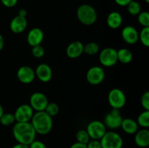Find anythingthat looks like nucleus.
Instances as JSON below:
<instances>
[{
  "label": "nucleus",
  "mask_w": 149,
  "mask_h": 148,
  "mask_svg": "<svg viewBox=\"0 0 149 148\" xmlns=\"http://www.w3.org/2000/svg\"><path fill=\"white\" fill-rule=\"evenodd\" d=\"M99 60L105 67H112L118 62L117 50L111 47L103 49L99 55Z\"/></svg>",
  "instance_id": "nucleus-7"
},
{
  "label": "nucleus",
  "mask_w": 149,
  "mask_h": 148,
  "mask_svg": "<svg viewBox=\"0 0 149 148\" xmlns=\"http://www.w3.org/2000/svg\"><path fill=\"white\" fill-rule=\"evenodd\" d=\"M122 22H123V18L122 15L116 11L109 13L106 20L107 25L112 29L119 28L122 26Z\"/></svg>",
  "instance_id": "nucleus-19"
},
{
  "label": "nucleus",
  "mask_w": 149,
  "mask_h": 148,
  "mask_svg": "<svg viewBox=\"0 0 149 148\" xmlns=\"http://www.w3.org/2000/svg\"><path fill=\"white\" fill-rule=\"evenodd\" d=\"M139 40L143 46H149V27H144L139 33Z\"/></svg>",
  "instance_id": "nucleus-25"
},
{
  "label": "nucleus",
  "mask_w": 149,
  "mask_h": 148,
  "mask_svg": "<svg viewBox=\"0 0 149 148\" xmlns=\"http://www.w3.org/2000/svg\"><path fill=\"white\" fill-rule=\"evenodd\" d=\"M15 121V119L14 114L10 113H4L0 118V123L3 126H10Z\"/></svg>",
  "instance_id": "nucleus-27"
},
{
  "label": "nucleus",
  "mask_w": 149,
  "mask_h": 148,
  "mask_svg": "<svg viewBox=\"0 0 149 148\" xmlns=\"http://www.w3.org/2000/svg\"><path fill=\"white\" fill-rule=\"evenodd\" d=\"M122 36L126 43L134 44L139 40V33L132 26H125L122 30Z\"/></svg>",
  "instance_id": "nucleus-15"
},
{
  "label": "nucleus",
  "mask_w": 149,
  "mask_h": 148,
  "mask_svg": "<svg viewBox=\"0 0 149 148\" xmlns=\"http://www.w3.org/2000/svg\"><path fill=\"white\" fill-rule=\"evenodd\" d=\"M138 20L143 27H149V13L146 11L141 12L138 15Z\"/></svg>",
  "instance_id": "nucleus-29"
},
{
  "label": "nucleus",
  "mask_w": 149,
  "mask_h": 148,
  "mask_svg": "<svg viewBox=\"0 0 149 148\" xmlns=\"http://www.w3.org/2000/svg\"><path fill=\"white\" fill-rule=\"evenodd\" d=\"M76 138H77V142H80V143L85 144V145H87L89 141L90 140V137L89 136L88 133L84 129L79 130L77 131V134H76Z\"/></svg>",
  "instance_id": "nucleus-26"
},
{
  "label": "nucleus",
  "mask_w": 149,
  "mask_h": 148,
  "mask_svg": "<svg viewBox=\"0 0 149 148\" xmlns=\"http://www.w3.org/2000/svg\"><path fill=\"white\" fill-rule=\"evenodd\" d=\"M29 148H47L44 142L39 140H34L29 145Z\"/></svg>",
  "instance_id": "nucleus-33"
},
{
  "label": "nucleus",
  "mask_w": 149,
  "mask_h": 148,
  "mask_svg": "<svg viewBox=\"0 0 149 148\" xmlns=\"http://www.w3.org/2000/svg\"><path fill=\"white\" fill-rule=\"evenodd\" d=\"M87 148H102L101 144H100V140L97 139H92L89 141L88 143L87 144Z\"/></svg>",
  "instance_id": "nucleus-32"
},
{
  "label": "nucleus",
  "mask_w": 149,
  "mask_h": 148,
  "mask_svg": "<svg viewBox=\"0 0 149 148\" xmlns=\"http://www.w3.org/2000/svg\"><path fill=\"white\" fill-rule=\"evenodd\" d=\"M128 12L132 15H138L141 12V6L139 2L135 0H132L129 4H127Z\"/></svg>",
  "instance_id": "nucleus-24"
},
{
  "label": "nucleus",
  "mask_w": 149,
  "mask_h": 148,
  "mask_svg": "<svg viewBox=\"0 0 149 148\" xmlns=\"http://www.w3.org/2000/svg\"><path fill=\"white\" fill-rule=\"evenodd\" d=\"M35 76V71L27 65L20 67L17 71V79L23 84H31L33 81Z\"/></svg>",
  "instance_id": "nucleus-12"
},
{
  "label": "nucleus",
  "mask_w": 149,
  "mask_h": 148,
  "mask_svg": "<svg viewBox=\"0 0 149 148\" xmlns=\"http://www.w3.org/2000/svg\"><path fill=\"white\" fill-rule=\"evenodd\" d=\"M27 14H28L27 11H26L25 9H20V10H19L18 15L22 16V17H26V16H27Z\"/></svg>",
  "instance_id": "nucleus-37"
},
{
  "label": "nucleus",
  "mask_w": 149,
  "mask_h": 148,
  "mask_svg": "<svg viewBox=\"0 0 149 148\" xmlns=\"http://www.w3.org/2000/svg\"><path fill=\"white\" fill-rule=\"evenodd\" d=\"M141 103L145 110H149V91L143 93L141 99Z\"/></svg>",
  "instance_id": "nucleus-31"
},
{
  "label": "nucleus",
  "mask_w": 149,
  "mask_h": 148,
  "mask_svg": "<svg viewBox=\"0 0 149 148\" xmlns=\"http://www.w3.org/2000/svg\"><path fill=\"white\" fill-rule=\"evenodd\" d=\"M12 148H29V145H23V144L17 143L16 145H15Z\"/></svg>",
  "instance_id": "nucleus-38"
},
{
  "label": "nucleus",
  "mask_w": 149,
  "mask_h": 148,
  "mask_svg": "<svg viewBox=\"0 0 149 148\" xmlns=\"http://www.w3.org/2000/svg\"><path fill=\"white\" fill-rule=\"evenodd\" d=\"M13 134L17 143L29 145L35 140L36 133L31 122H16L13 128Z\"/></svg>",
  "instance_id": "nucleus-1"
},
{
  "label": "nucleus",
  "mask_w": 149,
  "mask_h": 148,
  "mask_svg": "<svg viewBox=\"0 0 149 148\" xmlns=\"http://www.w3.org/2000/svg\"><path fill=\"white\" fill-rule=\"evenodd\" d=\"M135 142L137 146L141 148H146L149 146V130L143 129L135 133Z\"/></svg>",
  "instance_id": "nucleus-18"
},
{
  "label": "nucleus",
  "mask_w": 149,
  "mask_h": 148,
  "mask_svg": "<svg viewBox=\"0 0 149 148\" xmlns=\"http://www.w3.org/2000/svg\"><path fill=\"white\" fill-rule=\"evenodd\" d=\"M138 126L143 129H148L149 127V110H144L138 117Z\"/></svg>",
  "instance_id": "nucleus-22"
},
{
  "label": "nucleus",
  "mask_w": 149,
  "mask_h": 148,
  "mask_svg": "<svg viewBox=\"0 0 149 148\" xmlns=\"http://www.w3.org/2000/svg\"><path fill=\"white\" fill-rule=\"evenodd\" d=\"M102 148H122L123 139L118 133L114 131H106L100 139Z\"/></svg>",
  "instance_id": "nucleus-4"
},
{
  "label": "nucleus",
  "mask_w": 149,
  "mask_h": 148,
  "mask_svg": "<svg viewBox=\"0 0 149 148\" xmlns=\"http://www.w3.org/2000/svg\"><path fill=\"white\" fill-rule=\"evenodd\" d=\"M123 118L121 115L120 110L118 109H113L111 111L106 115L104 122L106 127L111 129H116L121 127Z\"/></svg>",
  "instance_id": "nucleus-8"
},
{
  "label": "nucleus",
  "mask_w": 149,
  "mask_h": 148,
  "mask_svg": "<svg viewBox=\"0 0 149 148\" xmlns=\"http://www.w3.org/2000/svg\"><path fill=\"white\" fill-rule=\"evenodd\" d=\"M86 131L91 139L100 140L106 133V127L104 123L100 120H93L88 125Z\"/></svg>",
  "instance_id": "nucleus-6"
},
{
  "label": "nucleus",
  "mask_w": 149,
  "mask_h": 148,
  "mask_svg": "<svg viewBox=\"0 0 149 148\" xmlns=\"http://www.w3.org/2000/svg\"><path fill=\"white\" fill-rule=\"evenodd\" d=\"M44 39V32L39 28L31 29L27 35V41L31 46L40 45Z\"/></svg>",
  "instance_id": "nucleus-16"
},
{
  "label": "nucleus",
  "mask_w": 149,
  "mask_h": 148,
  "mask_svg": "<svg viewBox=\"0 0 149 148\" xmlns=\"http://www.w3.org/2000/svg\"><path fill=\"white\" fill-rule=\"evenodd\" d=\"M31 53L34 57L41 58L45 55V49L41 44L36 45V46H32Z\"/></svg>",
  "instance_id": "nucleus-30"
},
{
  "label": "nucleus",
  "mask_w": 149,
  "mask_h": 148,
  "mask_svg": "<svg viewBox=\"0 0 149 148\" xmlns=\"http://www.w3.org/2000/svg\"><path fill=\"white\" fill-rule=\"evenodd\" d=\"M59 106L55 102H48L45 111L51 117L55 116L59 113Z\"/></svg>",
  "instance_id": "nucleus-28"
},
{
  "label": "nucleus",
  "mask_w": 149,
  "mask_h": 148,
  "mask_svg": "<svg viewBox=\"0 0 149 148\" xmlns=\"http://www.w3.org/2000/svg\"><path fill=\"white\" fill-rule=\"evenodd\" d=\"M144 1H145L146 3H149V0H144Z\"/></svg>",
  "instance_id": "nucleus-41"
},
{
  "label": "nucleus",
  "mask_w": 149,
  "mask_h": 148,
  "mask_svg": "<svg viewBox=\"0 0 149 148\" xmlns=\"http://www.w3.org/2000/svg\"><path fill=\"white\" fill-rule=\"evenodd\" d=\"M33 115V110L30 104H23L16 109L14 113L16 122H30Z\"/></svg>",
  "instance_id": "nucleus-10"
},
{
  "label": "nucleus",
  "mask_w": 149,
  "mask_h": 148,
  "mask_svg": "<svg viewBox=\"0 0 149 148\" xmlns=\"http://www.w3.org/2000/svg\"><path fill=\"white\" fill-rule=\"evenodd\" d=\"M121 128L128 134H135L138 131V124L136 120L132 118H125L122 120Z\"/></svg>",
  "instance_id": "nucleus-20"
},
{
  "label": "nucleus",
  "mask_w": 149,
  "mask_h": 148,
  "mask_svg": "<svg viewBox=\"0 0 149 148\" xmlns=\"http://www.w3.org/2000/svg\"><path fill=\"white\" fill-rule=\"evenodd\" d=\"M84 52V44L81 41H75L69 44L66 48L67 56L71 59L78 58Z\"/></svg>",
  "instance_id": "nucleus-17"
},
{
  "label": "nucleus",
  "mask_w": 149,
  "mask_h": 148,
  "mask_svg": "<svg viewBox=\"0 0 149 148\" xmlns=\"http://www.w3.org/2000/svg\"><path fill=\"white\" fill-rule=\"evenodd\" d=\"M108 100L112 108L119 110L126 104V95L120 89L115 88L109 91Z\"/></svg>",
  "instance_id": "nucleus-5"
},
{
  "label": "nucleus",
  "mask_w": 149,
  "mask_h": 148,
  "mask_svg": "<svg viewBox=\"0 0 149 148\" xmlns=\"http://www.w3.org/2000/svg\"><path fill=\"white\" fill-rule=\"evenodd\" d=\"M117 58L118 61L123 64H128L132 60L133 55L132 52L126 48H122V49L117 50Z\"/></svg>",
  "instance_id": "nucleus-21"
},
{
  "label": "nucleus",
  "mask_w": 149,
  "mask_h": 148,
  "mask_svg": "<svg viewBox=\"0 0 149 148\" xmlns=\"http://www.w3.org/2000/svg\"><path fill=\"white\" fill-rule=\"evenodd\" d=\"M4 38H3L2 35L0 34V51L4 48Z\"/></svg>",
  "instance_id": "nucleus-39"
},
{
  "label": "nucleus",
  "mask_w": 149,
  "mask_h": 148,
  "mask_svg": "<svg viewBox=\"0 0 149 148\" xmlns=\"http://www.w3.org/2000/svg\"><path fill=\"white\" fill-rule=\"evenodd\" d=\"M3 113H4V109H3L2 106L0 104V118H1V116L2 115Z\"/></svg>",
  "instance_id": "nucleus-40"
},
{
  "label": "nucleus",
  "mask_w": 149,
  "mask_h": 148,
  "mask_svg": "<svg viewBox=\"0 0 149 148\" xmlns=\"http://www.w3.org/2000/svg\"><path fill=\"white\" fill-rule=\"evenodd\" d=\"M28 26V21L26 17H22L17 15L12 19L10 23V28L12 32L14 33H21L24 31Z\"/></svg>",
  "instance_id": "nucleus-14"
},
{
  "label": "nucleus",
  "mask_w": 149,
  "mask_h": 148,
  "mask_svg": "<svg viewBox=\"0 0 149 148\" xmlns=\"http://www.w3.org/2000/svg\"><path fill=\"white\" fill-rule=\"evenodd\" d=\"M77 16L80 23L86 26H91L94 24L97 18L96 10L93 6L87 4H81L78 7Z\"/></svg>",
  "instance_id": "nucleus-3"
},
{
  "label": "nucleus",
  "mask_w": 149,
  "mask_h": 148,
  "mask_svg": "<svg viewBox=\"0 0 149 148\" xmlns=\"http://www.w3.org/2000/svg\"><path fill=\"white\" fill-rule=\"evenodd\" d=\"M30 106L36 112L45 111L48 104V99L45 94L39 91L33 93L30 97Z\"/></svg>",
  "instance_id": "nucleus-9"
},
{
  "label": "nucleus",
  "mask_w": 149,
  "mask_h": 148,
  "mask_svg": "<svg viewBox=\"0 0 149 148\" xmlns=\"http://www.w3.org/2000/svg\"><path fill=\"white\" fill-rule=\"evenodd\" d=\"M87 81L92 85H97L103 82L105 78V71L100 66H93L87 71L86 75Z\"/></svg>",
  "instance_id": "nucleus-11"
},
{
  "label": "nucleus",
  "mask_w": 149,
  "mask_h": 148,
  "mask_svg": "<svg viewBox=\"0 0 149 148\" xmlns=\"http://www.w3.org/2000/svg\"><path fill=\"white\" fill-rule=\"evenodd\" d=\"M35 75L42 82H49L52 77V68L47 64H40L36 67Z\"/></svg>",
  "instance_id": "nucleus-13"
},
{
  "label": "nucleus",
  "mask_w": 149,
  "mask_h": 148,
  "mask_svg": "<svg viewBox=\"0 0 149 148\" xmlns=\"http://www.w3.org/2000/svg\"><path fill=\"white\" fill-rule=\"evenodd\" d=\"M1 4L6 7H13L17 4L18 0H0Z\"/></svg>",
  "instance_id": "nucleus-34"
},
{
  "label": "nucleus",
  "mask_w": 149,
  "mask_h": 148,
  "mask_svg": "<svg viewBox=\"0 0 149 148\" xmlns=\"http://www.w3.org/2000/svg\"><path fill=\"white\" fill-rule=\"evenodd\" d=\"M31 123L33 126L36 133L46 135L51 131L53 126V122L51 116L45 111L36 112L33 113Z\"/></svg>",
  "instance_id": "nucleus-2"
},
{
  "label": "nucleus",
  "mask_w": 149,
  "mask_h": 148,
  "mask_svg": "<svg viewBox=\"0 0 149 148\" xmlns=\"http://www.w3.org/2000/svg\"><path fill=\"white\" fill-rule=\"evenodd\" d=\"M70 148H87V145L85 144H82V143H80V142H75V143L73 144Z\"/></svg>",
  "instance_id": "nucleus-36"
},
{
  "label": "nucleus",
  "mask_w": 149,
  "mask_h": 148,
  "mask_svg": "<svg viewBox=\"0 0 149 148\" xmlns=\"http://www.w3.org/2000/svg\"><path fill=\"white\" fill-rule=\"evenodd\" d=\"M115 2L121 7H127L132 0H114Z\"/></svg>",
  "instance_id": "nucleus-35"
},
{
  "label": "nucleus",
  "mask_w": 149,
  "mask_h": 148,
  "mask_svg": "<svg viewBox=\"0 0 149 148\" xmlns=\"http://www.w3.org/2000/svg\"><path fill=\"white\" fill-rule=\"evenodd\" d=\"M100 50V46L95 42H90L84 45V52L88 55H94Z\"/></svg>",
  "instance_id": "nucleus-23"
}]
</instances>
